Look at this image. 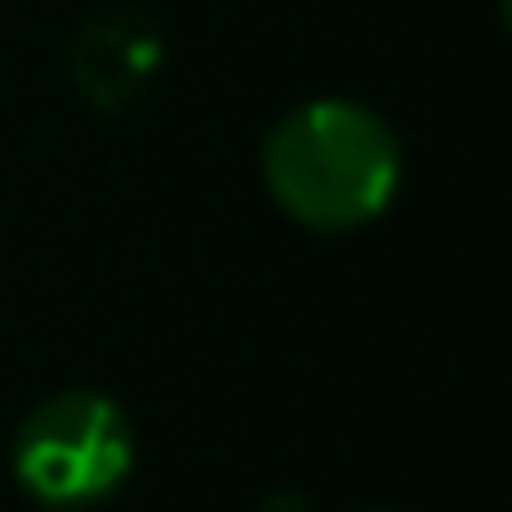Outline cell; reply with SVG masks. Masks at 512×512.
Listing matches in <instances>:
<instances>
[{"instance_id": "2", "label": "cell", "mask_w": 512, "mask_h": 512, "mask_svg": "<svg viewBox=\"0 0 512 512\" xmlns=\"http://www.w3.org/2000/svg\"><path fill=\"white\" fill-rule=\"evenodd\" d=\"M12 468L45 507H89L133 474V424L100 391H56L23 419Z\"/></svg>"}, {"instance_id": "3", "label": "cell", "mask_w": 512, "mask_h": 512, "mask_svg": "<svg viewBox=\"0 0 512 512\" xmlns=\"http://www.w3.org/2000/svg\"><path fill=\"white\" fill-rule=\"evenodd\" d=\"M160 67V39L144 34L133 17H100L89 34L72 45V78L94 105H122L149 83Z\"/></svg>"}, {"instance_id": "1", "label": "cell", "mask_w": 512, "mask_h": 512, "mask_svg": "<svg viewBox=\"0 0 512 512\" xmlns=\"http://www.w3.org/2000/svg\"><path fill=\"white\" fill-rule=\"evenodd\" d=\"M265 188L309 232H358L397 199L402 149L386 116L353 100H309L265 133Z\"/></svg>"}]
</instances>
